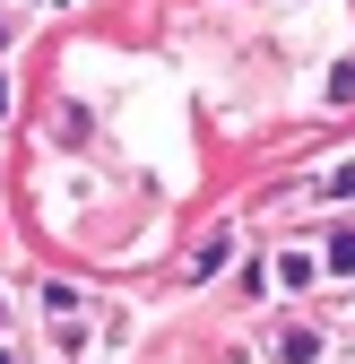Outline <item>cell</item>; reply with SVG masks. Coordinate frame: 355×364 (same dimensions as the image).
Listing matches in <instances>:
<instances>
[{
	"instance_id": "277c9868",
	"label": "cell",
	"mask_w": 355,
	"mask_h": 364,
	"mask_svg": "<svg viewBox=\"0 0 355 364\" xmlns=\"http://www.w3.org/2000/svg\"><path fill=\"white\" fill-rule=\"evenodd\" d=\"M329 269H355V235H329Z\"/></svg>"
},
{
	"instance_id": "6da1fadb",
	"label": "cell",
	"mask_w": 355,
	"mask_h": 364,
	"mask_svg": "<svg viewBox=\"0 0 355 364\" xmlns=\"http://www.w3.org/2000/svg\"><path fill=\"white\" fill-rule=\"evenodd\" d=\"M208 269H226V235H208V243L191 252V278H208Z\"/></svg>"
},
{
	"instance_id": "7a4b0ae2",
	"label": "cell",
	"mask_w": 355,
	"mask_h": 364,
	"mask_svg": "<svg viewBox=\"0 0 355 364\" xmlns=\"http://www.w3.org/2000/svg\"><path fill=\"white\" fill-rule=\"evenodd\" d=\"M278 355H286V364H312L321 347H312V330H286V338H278Z\"/></svg>"
},
{
	"instance_id": "5b68a950",
	"label": "cell",
	"mask_w": 355,
	"mask_h": 364,
	"mask_svg": "<svg viewBox=\"0 0 355 364\" xmlns=\"http://www.w3.org/2000/svg\"><path fill=\"white\" fill-rule=\"evenodd\" d=\"M0 321H9V312H0Z\"/></svg>"
},
{
	"instance_id": "3957f363",
	"label": "cell",
	"mask_w": 355,
	"mask_h": 364,
	"mask_svg": "<svg viewBox=\"0 0 355 364\" xmlns=\"http://www.w3.org/2000/svg\"><path fill=\"white\" fill-rule=\"evenodd\" d=\"M321 191H329V200H346V191H355V165H329V182H321Z\"/></svg>"
}]
</instances>
